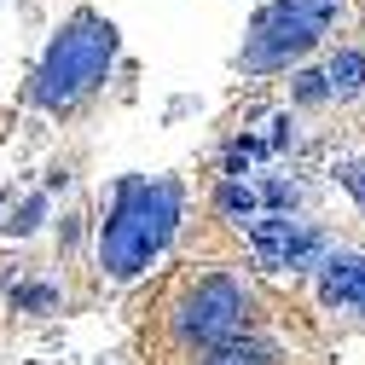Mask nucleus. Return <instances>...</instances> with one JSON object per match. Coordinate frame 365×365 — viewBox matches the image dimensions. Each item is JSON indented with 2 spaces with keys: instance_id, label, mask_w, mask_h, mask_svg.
<instances>
[{
  "instance_id": "1",
  "label": "nucleus",
  "mask_w": 365,
  "mask_h": 365,
  "mask_svg": "<svg viewBox=\"0 0 365 365\" xmlns=\"http://www.w3.org/2000/svg\"><path fill=\"white\" fill-rule=\"evenodd\" d=\"M180 209H186V192H180V180H122L116 186V203L99 226V267L110 279H133V272H145L151 255L174 238L180 226Z\"/></svg>"
},
{
  "instance_id": "2",
  "label": "nucleus",
  "mask_w": 365,
  "mask_h": 365,
  "mask_svg": "<svg viewBox=\"0 0 365 365\" xmlns=\"http://www.w3.org/2000/svg\"><path fill=\"white\" fill-rule=\"evenodd\" d=\"M110 58H116V29L99 12H76L53 35L47 58H41V70H35V105L70 110L81 93H93V87L105 81Z\"/></svg>"
},
{
  "instance_id": "3",
  "label": "nucleus",
  "mask_w": 365,
  "mask_h": 365,
  "mask_svg": "<svg viewBox=\"0 0 365 365\" xmlns=\"http://www.w3.org/2000/svg\"><path fill=\"white\" fill-rule=\"evenodd\" d=\"M342 12H348V0H272V6H261V18L244 35L238 70L244 76L290 70L296 58H307L319 41L342 24Z\"/></svg>"
},
{
  "instance_id": "4",
  "label": "nucleus",
  "mask_w": 365,
  "mask_h": 365,
  "mask_svg": "<svg viewBox=\"0 0 365 365\" xmlns=\"http://www.w3.org/2000/svg\"><path fill=\"white\" fill-rule=\"evenodd\" d=\"M244 325H250V290L232 279V272H203V279L180 296V313H174L180 342H192L203 354L250 336Z\"/></svg>"
},
{
  "instance_id": "5",
  "label": "nucleus",
  "mask_w": 365,
  "mask_h": 365,
  "mask_svg": "<svg viewBox=\"0 0 365 365\" xmlns=\"http://www.w3.org/2000/svg\"><path fill=\"white\" fill-rule=\"evenodd\" d=\"M319 307L365 319V250H331L319 267Z\"/></svg>"
},
{
  "instance_id": "6",
  "label": "nucleus",
  "mask_w": 365,
  "mask_h": 365,
  "mask_svg": "<svg viewBox=\"0 0 365 365\" xmlns=\"http://www.w3.org/2000/svg\"><path fill=\"white\" fill-rule=\"evenodd\" d=\"M325 87H331V105L365 99V47H336L325 58Z\"/></svg>"
},
{
  "instance_id": "7",
  "label": "nucleus",
  "mask_w": 365,
  "mask_h": 365,
  "mask_svg": "<svg viewBox=\"0 0 365 365\" xmlns=\"http://www.w3.org/2000/svg\"><path fill=\"white\" fill-rule=\"evenodd\" d=\"M296 226H302V220H290V215H261V220H250V250H255V261H261V267H284V250H290V238H296Z\"/></svg>"
},
{
  "instance_id": "8",
  "label": "nucleus",
  "mask_w": 365,
  "mask_h": 365,
  "mask_svg": "<svg viewBox=\"0 0 365 365\" xmlns=\"http://www.w3.org/2000/svg\"><path fill=\"white\" fill-rule=\"evenodd\" d=\"M197 365H279V348H272L267 336H238L226 348H209Z\"/></svg>"
},
{
  "instance_id": "9",
  "label": "nucleus",
  "mask_w": 365,
  "mask_h": 365,
  "mask_svg": "<svg viewBox=\"0 0 365 365\" xmlns=\"http://www.w3.org/2000/svg\"><path fill=\"white\" fill-rule=\"evenodd\" d=\"M325 255H331V238L325 232H319V226H296V238H290V250H284V267L290 272H319V267H325Z\"/></svg>"
},
{
  "instance_id": "10",
  "label": "nucleus",
  "mask_w": 365,
  "mask_h": 365,
  "mask_svg": "<svg viewBox=\"0 0 365 365\" xmlns=\"http://www.w3.org/2000/svg\"><path fill=\"white\" fill-rule=\"evenodd\" d=\"M215 209H220V215H232V220L244 226V220L255 215V192H250V186H238V180H226V186L215 192Z\"/></svg>"
},
{
  "instance_id": "11",
  "label": "nucleus",
  "mask_w": 365,
  "mask_h": 365,
  "mask_svg": "<svg viewBox=\"0 0 365 365\" xmlns=\"http://www.w3.org/2000/svg\"><path fill=\"white\" fill-rule=\"evenodd\" d=\"M12 307L47 313V307H58V290H53V284H18V290H12Z\"/></svg>"
},
{
  "instance_id": "12",
  "label": "nucleus",
  "mask_w": 365,
  "mask_h": 365,
  "mask_svg": "<svg viewBox=\"0 0 365 365\" xmlns=\"http://www.w3.org/2000/svg\"><path fill=\"white\" fill-rule=\"evenodd\" d=\"M296 105H331L325 70H302V76H296Z\"/></svg>"
},
{
  "instance_id": "13",
  "label": "nucleus",
  "mask_w": 365,
  "mask_h": 365,
  "mask_svg": "<svg viewBox=\"0 0 365 365\" xmlns=\"http://www.w3.org/2000/svg\"><path fill=\"white\" fill-rule=\"evenodd\" d=\"M336 180H342V192H348L354 203H365V157H348V163H336Z\"/></svg>"
},
{
  "instance_id": "14",
  "label": "nucleus",
  "mask_w": 365,
  "mask_h": 365,
  "mask_svg": "<svg viewBox=\"0 0 365 365\" xmlns=\"http://www.w3.org/2000/svg\"><path fill=\"white\" fill-rule=\"evenodd\" d=\"M41 220H47V197H29V203L18 209V220H12V232H18V238H29Z\"/></svg>"
},
{
  "instance_id": "15",
  "label": "nucleus",
  "mask_w": 365,
  "mask_h": 365,
  "mask_svg": "<svg viewBox=\"0 0 365 365\" xmlns=\"http://www.w3.org/2000/svg\"><path fill=\"white\" fill-rule=\"evenodd\" d=\"M261 197H267L272 209H279V215H284V209L296 203V186H284V180H267V186H261Z\"/></svg>"
}]
</instances>
